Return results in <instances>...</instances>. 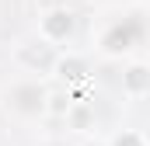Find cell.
Listing matches in <instances>:
<instances>
[{"mask_svg": "<svg viewBox=\"0 0 150 146\" xmlns=\"http://www.w3.org/2000/svg\"><path fill=\"white\" fill-rule=\"evenodd\" d=\"M45 101H49V87L38 77H18L4 87V108L11 111L14 118H42L45 115Z\"/></svg>", "mask_w": 150, "mask_h": 146, "instance_id": "obj_1", "label": "cell"}, {"mask_svg": "<svg viewBox=\"0 0 150 146\" xmlns=\"http://www.w3.org/2000/svg\"><path fill=\"white\" fill-rule=\"evenodd\" d=\"M91 73H94L91 56H87V52H80V49H70V45H67V49H59V52H56L49 77H52L59 87H67V91L80 94V91L91 84Z\"/></svg>", "mask_w": 150, "mask_h": 146, "instance_id": "obj_2", "label": "cell"}, {"mask_svg": "<svg viewBox=\"0 0 150 146\" xmlns=\"http://www.w3.org/2000/svg\"><path fill=\"white\" fill-rule=\"evenodd\" d=\"M77 35V14L70 7H49L38 14V28L35 38L45 42L49 49H67V42Z\"/></svg>", "mask_w": 150, "mask_h": 146, "instance_id": "obj_3", "label": "cell"}, {"mask_svg": "<svg viewBox=\"0 0 150 146\" xmlns=\"http://www.w3.org/2000/svg\"><path fill=\"white\" fill-rule=\"evenodd\" d=\"M136 45H140V35L126 32L119 18H115V21H108V25L98 32V38H94V49H98L105 59H122V56H129Z\"/></svg>", "mask_w": 150, "mask_h": 146, "instance_id": "obj_4", "label": "cell"}, {"mask_svg": "<svg viewBox=\"0 0 150 146\" xmlns=\"http://www.w3.org/2000/svg\"><path fill=\"white\" fill-rule=\"evenodd\" d=\"M122 94L129 101H143L150 94V63L133 56L126 66H122Z\"/></svg>", "mask_w": 150, "mask_h": 146, "instance_id": "obj_5", "label": "cell"}, {"mask_svg": "<svg viewBox=\"0 0 150 146\" xmlns=\"http://www.w3.org/2000/svg\"><path fill=\"white\" fill-rule=\"evenodd\" d=\"M63 122H67V129H70V132L84 136V132H94V129H98V111H94V105H91V101L74 98V105L67 108Z\"/></svg>", "mask_w": 150, "mask_h": 146, "instance_id": "obj_6", "label": "cell"}, {"mask_svg": "<svg viewBox=\"0 0 150 146\" xmlns=\"http://www.w3.org/2000/svg\"><path fill=\"white\" fill-rule=\"evenodd\" d=\"M108 146H147V136L140 129H119L108 136Z\"/></svg>", "mask_w": 150, "mask_h": 146, "instance_id": "obj_7", "label": "cell"}]
</instances>
